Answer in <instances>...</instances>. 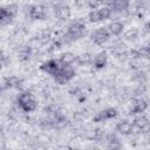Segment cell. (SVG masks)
Returning <instances> with one entry per match:
<instances>
[{"mask_svg": "<svg viewBox=\"0 0 150 150\" xmlns=\"http://www.w3.org/2000/svg\"><path fill=\"white\" fill-rule=\"evenodd\" d=\"M86 25H84V22H82V21H80V20H76V21H73L68 27H67V30H66V33L63 34V36L62 38H60L61 39V42H66V43H68V42H74V41H76V40H79V39H81V38H83L84 35H86Z\"/></svg>", "mask_w": 150, "mask_h": 150, "instance_id": "cell-1", "label": "cell"}, {"mask_svg": "<svg viewBox=\"0 0 150 150\" xmlns=\"http://www.w3.org/2000/svg\"><path fill=\"white\" fill-rule=\"evenodd\" d=\"M16 103L23 112H33L38 109V101L33 97L29 91L20 93L16 98Z\"/></svg>", "mask_w": 150, "mask_h": 150, "instance_id": "cell-2", "label": "cell"}, {"mask_svg": "<svg viewBox=\"0 0 150 150\" xmlns=\"http://www.w3.org/2000/svg\"><path fill=\"white\" fill-rule=\"evenodd\" d=\"M74 76H75V68L71 64L62 63V66L60 67V69L56 71V74L53 77L57 84L63 86L68 83L71 79H74Z\"/></svg>", "mask_w": 150, "mask_h": 150, "instance_id": "cell-3", "label": "cell"}, {"mask_svg": "<svg viewBox=\"0 0 150 150\" xmlns=\"http://www.w3.org/2000/svg\"><path fill=\"white\" fill-rule=\"evenodd\" d=\"M18 12L16 5H8V6H0V26L9 25L13 19L15 18Z\"/></svg>", "mask_w": 150, "mask_h": 150, "instance_id": "cell-4", "label": "cell"}, {"mask_svg": "<svg viewBox=\"0 0 150 150\" xmlns=\"http://www.w3.org/2000/svg\"><path fill=\"white\" fill-rule=\"evenodd\" d=\"M109 39H110V33L107 27H98L90 33V40L97 46H103L109 41Z\"/></svg>", "mask_w": 150, "mask_h": 150, "instance_id": "cell-5", "label": "cell"}, {"mask_svg": "<svg viewBox=\"0 0 150 150\" xmlns=\"http://www.w3.org/2000/svg\"><path fill=\"white\" fill-rule=\"evenodd\" d=\"M27 15L32 20H45L47 18V8L42 5H33L27 7Z\"/></svg>", "mask_w": 150, "mask_h": 150, "instance_id": "cell-6", "label": "cell"}, {"mask_svg": "<svg viewBox=\"0 0 150 150\" xmlns=\"http://www.w3.org/2000/svg\"><path fill=\"white\" fill-rule=\"evenodd\" d=\"M62 63H63V62H62L60 59H50V60H48V61H45V62L40 66V69H41L43 73L54 76V75L56 74V71L60 69V67L62 66Z\"/></svg>", "mask_w": 150, "mask_h": 150, "instance_id": "cell-7", "label": "cell"}, {"mask_svg": "<svg viewBox=\"0 0 150 150\" xmlns=\"http://www.w3.org/2000/svg\"><path fill=\"white\" fill-rule=\"evenodd\" d=\"M148 109V101L143 97L134 98L132 103L129 107V114L130 115H139L143 114Z\"/></svg>", "mask_w": 150, "mask_h": 150, "instance_id": "cell-8", "label": "cell"}, {"mask_svg": "<svg viewBox=\"0 0 150 150\" xmlns=\"http://www.w3.org/2000/svg\"><path fill=\"white\" fill-rule=\"evenodd\" d=\"M117 109L116 108H105L101 111H98L94 117H93V121L96 122V123H100V122H104V121H108V120H111V118H115L117 116Z\"/></svg>", "mask_w": 150, "mask_h": 150, "instance_id": "cell-9", "label": "cell"}, {"mask_svg": "<svg viewBox=\"0 0 150 150\" xmlns=\"http://www.w3.org/2000/svg\"><path fill=\"white\" fill-rule=\"evenodd\" d=\"M54 13H55V16L59 19V20H67L70 18L71 15V9L70 7L67 5V4H63V2H59L57 5H55L54 7Z\"/></svg>", "mask_w": 150, "mask_h": 150, "instance_id": "cell-10", "label": "cell"}, {"mask_svg": "<svg viewBox=\"0 0 150 150\" xmlns=\"http://www.w3.org/2000/svg\"><path fill=\"white\" fill-rule=\"evenodd\" d=\"M115 131L118 132L122 136H129L134 132V127L132 123L128 120H121L116 123L115 125Z\"/></svg>", "mask_w": 150, "mask_h": 150, "instance_id": "cell-11", "label": "cell"}, {"mask_svg": "<svg viewBox=\"0 0 150 150\" xmlns=\"http://www.w3.org/2000/svg\"><path fill=\"white\" fill-rule=\"evenodd\" d=\"M132 127L134 129H137L141 132H148L149 130V120L145 115L139 114L138 116L135 117L134 122H132Z\"/></svg>", "mask_w": 150, "mask_h": 150, "instance_id": "cell-12", "label": "cell"}, {"mask_svg": "<svg viewBox=\"0 0 150 150\" xmlns=\"http://www.w3.org/2000/svg\"><path fill=\"white\" fill-rule=\"evenodd\" d=\"M107 4H108L107 6L110 7L112 13L114 12L122 13V12L127 11L129 8V6H130V1L129 0H109Z\"/></svg>", "mask_w": 150, "mask_h": 150, "instance_id": "cell-13", "label": "cell"}, {"mask_svg": "<svg viewBox=\"0 0 150 150\" xmlns=\"http://www.w3.org/2000/svg\"><path fill=\"white\" fill-rule=\"evenodd\" d=\"M23 84V80L19 76H8L5 77L2 87L5 89H20Z\"/></svg>", "mask_w": 150, "mask_h": 150, "instance_id": "cell-14", "label": "cell"}, {"mask_svg": "<svg viewBox=\"0 0 150 150\" xmlns=\"http://www.w3.org/2000/svg\"><path fill=\"white\" fill-rule=\"evenodd\" d=\"M93 66L95 69H103L108 63V56L105 52H100L93 57Z\"/></svg>", "mask_w": 150, "mask_h": 150, "instance_id": "cell-15", "label": "cell"}, {"mask_svg": "<svg viewBox=\"0 0 150 150\" xmlns=\"http://www.w3.org/2000/svg\"><path fill=\"white\" fill-rule=\"evenodd\" d=\"M108 30L110 33V35H114V36H118L123 33L124 30V22L122 21H112L108 25Z\"/></svg>", "mask_w": 150, "mask_h": 150, "instance_id": "cell-16", "label": "cell"}, {"mask_svg": "<svg viewBox=\"0 0 150 150\" xmlns=\"http://www.w3.org/2000/svg\"><path fill=\"white\" fill-rule=\"evenodd\" d=\"M104 141L107 142V148H110V149H118V148H121V146H122V145H121V143H120L118 137H117L115 134L105 135Z\"/></svg>", "mask_w": 150, "mask_h": 150, "instance_id": "cell-17", "label": "cell"}, {"mask_svg": "<svg viewBox=\"0 0 150 150\" xmlns=\"http://www.w3.org/2000/svg\"><path fill=\"white\" fill-rule=\"evenodd\" d=\"M32 54H33V52L29 46H22V47H20V49L18 52V59L22 62H26L30 59Z\"/></svg>", "mask_w": 150, "mask_h": 150, "instance_id": "cell-18", "label": "cell"}, {"mask_svg": "<svg viewBox=\"0 0 150 150\" xmlns=\"http://www.w3.org/2000/svg\"><path fill=\"white\" fill-rule=\"evenodd\" d=\"M93 55L90 53H82L81 55L76 56V61L81 64V66H86V64H90L93 62Z\"/></svg>", "mask_w": 150, "mask_h": 150, "instance_id": "cell-19", "label": "cell"}, {"mask_svg": "<svg viewBox=\"0 0 150 150\" xmlns=\"http://www.w3.org/2000/svg\"><path fill=\"white\" fill-rule=\"evenodd\" d=\"M59 59L66 64H73V62L76 61V55L74 53H71V52H66V53L61 54Z\"/></svg>", "mask_w": 150, "mask_h": 150, "instance_id": "cell-20", "label": "cell"}, {"mask_svg": "<svg viewBox=\"0 0 150 150\" xmlns=\"http://www.w3.org/2000/svg\"><path fill=\"white\" fill-rule=\"evenodd\" d=\"M88 20L93 23H97V22L103 21L102 16H101V13H100V9H91L88 14Z\"/></svg>", "mask_w": 150, "mask_h": 150, "instance_id": "cell-21", "label": "cell"}, {"mask_svg": "<svg viewBox=\"0 0 150 150\" xmlns=\"http://www.w3.org/2000/svg\"><path fill=\"white\" fill-rule=\"evenodd\" d=\"M138 38V30L136 28H131L124 33V39L128 41H134Z\"/></svg>", "mask_w": 150, "mask_h": 150, "instance_id": "cell-22", "label": "cell"}, {"mask_svg": "<svg viewBox=\"0 0 150 150\" xmlns=\"http://www.w3.org/2000/svg\"><path fill=\"white\" fill-rule=\"evenodd\" d=\"M100 13H101V16H102V20H107L111 16L112 14V11L110 9L109 6H104V7H101L100 8Z\"/></svg>", "mask_w": 150, "mask_h": 150, "instance_id": "cell-23", "label": "cell"}, {"mask_svg": "<svg viewBox=\"0 0 150 150\" xmlns=\"http://www.w3.org/2000/svg\"><path fill=\"white\" fill-rule=\"evenodd\" d=\"M104 4V0H87V5L90 9H97Z\"/></svg>", "mask_w": 150, "mask_h": 150, "instance_id": "cell-24", "label": "cell"}, {"mask_svg": "<svg viewBox=\"0 0 150 150\" xmlns=\"http://www.w3.org/2000/svg\"><path fill=\"white\" fill-rule=\"evenodd\" d=\"M138 57L139 59H146L149 56V47L148 46H142L141 48L137 49Z\"/></svg>", "mask_w": 150, "mask_h": 150, "instance_id": "cell-25", "label": "cell"}, {"mask_svg": "<svg viewBox=\"0 0 150 150\" xmlns=\"http://www.w3.org/2000/svg\"><path fill=\"white\" fill-rule=\"evenodd\" d=\"M9 62V59H8V56L2 52V50H0V69H1V67H4V66H6L7 63Z\"/></svg>", "mask_w": 150, "mask_h": 150, "instance_id": "cell-26", "label": "cell"}, {"mask_svg": "<svg viewBox=\"0 0 150 150\" xmlns=\"http://www.w3.org/2000/svg\"><path fill=\"white\" fill-rule=\"evenodd\" d=\"M2 89H4V87H2V84L0 83V95H1V93H2Z\"/></svg>", "mask_w": 150, "mask_h": 150, "instance_id": "cell-27", "label": "cell"}]
</instances>
